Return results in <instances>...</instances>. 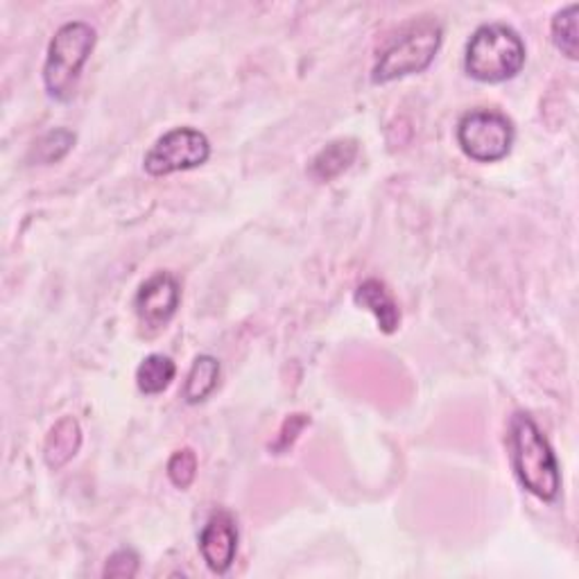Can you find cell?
Segmentation results:
<instances>
[{"label":"cell","instance_id":"cell-1","mask_svg":"<svg viewBox=\"0 0 579 579\" xmlns=\"http://www.w3.org/2000/svg\"><path fill=\"white\" fill-rule=\"evenodd\" d=\"M511 464L525 492L539 500H555L562 489L559 464L553 448L525 412H517L509 424Z\"/></svg>","mask_w":579,"mask_h":579},{"label":"cell","instance_id":"cell-2","mask_svg":"<svg viewBox=\"0 0 579 579\" xmlns=\"http://www.w3.org/2000/svg\"><path fill=\"white\" fill-rule=\"evenodd\" d=\"M525 63V44L519 32L503 25L489 23L473 32L466 44L464 69L466 73L487 84H498L517 78Z\"/></svg>","mask_w":579,"mask_h":579},{"label":"cell","instance_id":"cell-3","mask_svg":"<svg viewBox=\"0 0 579 579\" xmlns=\"http://www.w3.org/2000/svg\"><path fill=\"white\" fill-rule=\"evenodd\" d=\"M95 48V29L84 21L61 25L48 46L44 84L50 98L67 103L73 98L80 73Z\"/></svg>","mask_w":579,"mask_h":579},{"label":"cell","instance_id":"cell-4","mask_svg":"<svg viewBox=\"0 0 579 579\" xmlns=\"http://www.w3.org/2000/svg\"><path fill=\"white\" fill-rule=\"evenodd\" d=\"M441 37L444 29L435 19H420L410 23L401 32V37L394 39L378 57L371 71L374 84H385L426 71L441 46Z\"/></svg>","mask_w":579,"mask_h":579},{"label":"cell","instance_id":"cell-5","mask_svg":"<svg viewBox=\"0 0 579 579\" xmlns=\"http://www.w3.org/2000/svg\"><path fill=\"white\" fill-rule=\"evenodd\" d=\"M513 137L517 134L511 120L494 109H473L458 122V145L480 164L505 158L513 145Z\"/></svg>","mask_w":579,"mask_h":579},{"label":"cell","instance_id":"cell-6","mask_svg":"<svg viewBox=\"0 0 579 579\" xmlns=\"http://www.w3.org/2000/svg\"><path fill=\"white\" fill-rule=\"evenodd\" d=\"M211 156V143L204 132L192 127H177V130L161 137L145 154L143 166L152 177H166L181 170H192L206 164Z\"/></svg>","mask_w":579,"mask_h":579},{"label":"cell","instance_id":"cell-7","mask_svg":"<svg viewBox=\"0 0 579 579\" xmlns=\"http://www.w3.org/2000/svg\"><path fill=\"white\" fill-rule=\"evenodd\" d=\"M181 299L179 283L173 274L158 272L150 276L137 293L134 308L139 319L147 327H166L168 321L175 317Z\"/></svg>","mask_w":579,"mask_h":579},{"label":"cell","instance_id":"cell-8","mask_svg":"<svg viewBox=\"0 0 579 579\" xmlns=\"http://www.w3.org/2000/svg\"><path fill=\"white\" fill-rule=\"evenodd\" d=\"M200 551L213 572H227L238 553V528L229 511H215L200 534Z\"/></svg>","mask_w":579,"mask_h":579},{"label":"cell","instance_id":"cell-9","mask_svg":"<svg viewBox=\"0 0 579 579\" xmlns=\"http://www.w3.org/2000/svg\"><path fill=\"white\" fill-rule=\"evenodd\" d=\"M356 304L367 308L376 321H378V329L382 333H394L401 324V310L394 302V297L390 295L388 285L378 279H367L365 283L358 285L356 290Z\"/></svg>","mask_w":579,"mask_h":579},{"label":"cell","instance_id":"cell-10","mask_svg":"<svg viewBox=\"0 0 579 579\" xmlns=\"http://www.w3.org/2000/svg\"><path fill=\"white\" fill-rule=\"evenodd\" d=\"M82 446V430H80V424L73 420V416H63V420H59L48 437H46V444H44V460L50 469H61L67 466L75 456L78 450Z\"/></svg>","mask_w":579,"mask_h":579},{"label":"cell","instance_id":"cell-11","mask_svg":"<svg viewBox=\"0 0 579 579\" xmlns=\"http://www.w3.org/2000/svg\"><path fill=\"white\" fill-rule=\"evenodd\" d=\"M356 156H358V143L353 139L331 141L327 147H321L310 161V175L317 181H331L340 177L344 170H348L353 161H356Z\"/></svg>","mask_w":579,"mask_h":579},{"label":"cell","instance_id":"cell-12","mask_svg":"<svg viewBox=\"0 0 579 579\" xmlns=\"http://www.w3.org/2000/svg\"><path fill=\"white\" fill-rule=\"evenodd\" d=\"M220 378V363L213 356H198L192 363L186 382H184V399L186 403L196 405L211 397V392L217 388Z\"/></svg>","mask_w":579,"mask_h":579},{"label":"cell","instance_id":"cell-13","mask_svg":"<svg viewBox=\"0 0 579 579\" xmlns=\"http://www.w3.org/2000/svg\"><path fill=\"white\" fill-rule=\"evenodd\" d=\"M175 374H177V367L173 358L164 356V353H152V356H147L137 369V385L143 394L154 397L170 388Z\"/></svg>","mask_w":579,"mask_h":579},{"label":"cell","instance_id":"cell-14","mask_svg":"<svg viewBox=\"0 0 579 579\" xmlns=\"http://www.w3.org/2000/svg\"><path fill=\"white\" fill-rule=\"evenodd\" d=\"M75 145V134L69 130H52L48 134H44L35 147H32V161H37V164L50 166L57 164L59 158L67 156Z\"/></svg>","mask_w":579,"mask_h":579},{"label":"cell","instance_id":"cell-15","mask_svg":"<svg viewBox=\"0 0 579 579\" xmlns=\"http://www.w3.org/2000/svg\"><path fill=\"white\" fill-rule=\"evenodd\" d=\"M577 12H579L577 3L559 10L551 27L557 50H562V55H566L568 59H577Z\"/></svg>","mask_w":579,"mask_h":579},{"label":"cell","instance_id":"cell-16","mask_svg":"<svg viewBox=\"0 0 579 579\" xmlns=\"http://www.w3.org/2000/svg\"><path fill=\"white\" fill-rule=\"evenodd\" d=\"M198 475V456L190 448H181L173 453L168 462V477L177 489H188Z\"/></svg>","mask_w":579,"mask_h":579},{"label":"cell","instance_id":"cell-17","mask_svg":"<svg viewBox=\"0 0 579 579\" xmlns=\"http://www.w3.org/2000/svg\"><path fill=\"white\" fill-rule=\"evenodd\" d=\"M139 566H141V559L132 548H120L107 559L103 575L116 577V579H132L139 575Z\"/></svg>","mask_w":579,"mask_h":579},{"label":"cell","instance_id":"cell-18","mask_svg":"<svg viewBox=\"0 0 579 579\" xmlns=\"http://www.w3.org/2000/svg\"><path fill=\"white\" fill-rule=\"evenodd\" d=\"M310 424L308 414H293L290 420H285L283 428L279 430V437L276 441L272 444V448L276 450V453H285V450L295 444V439L299 437V433Z\"/></svg>","mask_w":579,"mask_h":579}]
</instances>
